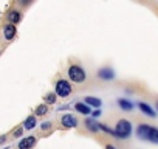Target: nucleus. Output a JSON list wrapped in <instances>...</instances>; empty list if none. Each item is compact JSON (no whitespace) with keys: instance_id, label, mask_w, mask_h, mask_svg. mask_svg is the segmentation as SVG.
<instances>
[{"instance_id":"nucleus-1","label":"nucleus","mask_w":158,"mask_h":149,"mask_svg":"<svg viewBox=\"0 0 158 149\" xmlns=\"http://www.w3.org/2000/svg\"><path fill=\"white\" fill-rule=\"evenodd\" d=\"M67 76H68V79H70L71 83H74V84H82V83L87 81V71H85V68L81 67V65L71 64V65H68V68H67Z\"/></svg>"},{"instance_id":"nucleus-2","label":"nucleus","mask_w":158,"mask_h":149,"mask_svg":"<svg viewBox=\"0 0 158 149\" xmlns=\"http://www.w3.org/2000/svg\"><path fill=\"white\" fill-rule=\"evenodd\" d=\"M132 132H133V126L129 120L126 118H121L116 121L115 124V134H116V140H127L132 137Z\"/></svg>"},{"instance_id":"nucleus-3","label":"nucleus","mask_w":158,"mask_h":149,"mask_svg":"<svg viewBox=\"0 0 158 149\" xmlns=\"http://www.w3.org/2000/svg\"><path fill=\"white\" fill-rule=\"evenodd\" d=\"M73 92V87H71V83L68 79H57L56 84H54V93L57 98H67L70 96Z\"/></svg>"},{"instance_id":"nucleus-4","label":"nucleus","mask_w":158,"mask_h":149,"mask_svg":"<svg viewBox=\"0 0 158 149\" xmlns=\"http://www.w3.org/2000/svg\"><path fill=\"white\" fill-rule=\"evenodd\" d=\"M96 76H98V79H101V81H113V79L116 78V74H115V70H113L112 67L106 65V67H101V68L96 71Z\"/></svg>"},{"instance_id":"nucleus-5","label":"nucleus","mask_w":158,"mask_h":149,"mask_svg":"<svg viewBox=\"0 0 158 149\" xmlns=\"http://www.w3.org/2000/svg\"><path fill=\"white\" fill-rule=\"evenodd\" d=\"M60 124H62L64 129H74V127H77L79 121H77V118H76L74 115H71V113H64V115L60 117Z\"/></svg>"},{"instance_id":"nucleus-6","label":"nucleus","mask_w":158,"mask_h":149,"mask_svg":"<svg viewBox=\"0 0 158 149\" xmlns=\"http://www.w3.org/2000/svg\"><path fill=\"white\" fill-rule=\"evenodd\" d=\"M149 130H150V124H147V123H139V124L136 126V129H135V134H136V137H138L139 140L147 141Z\"/></svg>"},{"instance_id":"nucleus-7","label":"nucleus","mask_w":158,"mask_h":149,"mask_svg":"<svg viewBox=\"0 0 158 149\" xmlns=\"http://www.w3.org/2000/svg\"><path fill=\"white\" fill-rule=\"evenodd\" d=\"M36 143H37V138H36L34 135H28V137H23V138L19 141L17 147H19V149H33Z\"/></svg>"},{"instance_id":"nucleus-8","label":"nucleus","mask_w":158,"mask_h":149,"mask_svg":"<svg viewBox=\"0 0 158 149\" xmlns=\"http://www.w3.org/2000/svg\"><path fill=\"white\" fill-rule=\"evenodd\" d=\"M138 109H139L146 117H149V118H156V112L153 110V107H152L150 104H147V103H144V101H139V103H138Z\"/></svg>"},{"instance_id":"nucleus-9","label":"nucleus","mask_w":158,"mask_h":149,"mask_svg":"<svg viewBox=\"0 0 158 149\" xmlns=\"http://www.w3.org/2000/svg\"><path fill=\"white\" fill-rule=\"evenodd\" d=\"M16 34H17V28H16V25H13V23H6L5 27H3V37L6 39V40H13L14 37H16Z\"/></svg>"},{"instance_id":"nucleus-10","label":"nucleus","mask_w":158,"mask_h":149,"mask_svg":"<svg viewBox=\"0 0 158 149\" xmlns=\"http://www.w3.org/2000/svg\"><path fill=\"white\" fill-rule=\"evenodd\" d=\"M84 126H85V129H87L89 132H92V134H98V132H99V121L95 120V118H85Z\"/></svg>"},{"instance_id":"nucleus-11","label":"nucleus","mask_w":158,"mask_h":149,"mask_svg":"<svg viewBox=\"0 0 158 149\" xmlns=\"http://www.w3.org/2000/svg\"><path fill=\"white\" fill-rule=\"evenodd\" d=\"M116 104L119 106V109L121 110H124V112H130V110H133V103L130 101V100H127V98H118L116 100Z\"/></svg>"},{"instance_id":"nucleus-12","label":"nucleus","mask_w":158,"mask_h":149,"mask_svg":"<svg viewBox=\"0 0 158 149\" xmlns=\"http://www.w3.org/2000/svg\"><path fill=\"white\" fill-rule=\"evenodd\" d=\"M73 107H74V110H76L77 113H81V115H90V113H92V107H90V106H87L84 101L76 103Z\"/></svg>"},{"instance_id":"nucleus-13","label":"nucleus","mask_w":158,"mask_h":149,"mask_svg":"<svg viewBox=\"0 0 158 149\" xmlns=\"http://www.w3.org/2000/svg\"><path fill=\"white\" fill-rule=\"evenodd\" d=\"M84 103L87 106L93 107V109H101V104H102L101 98H98V96H85L84 98Z\"/></svg>"},{"instance_id":"nucleus-14","label":"nucleus","mask_w":158,"mask_h":149,"mask_svg":"<svg viewBox=\"0 0 158 149\" xmlns=\"http://www.w3.org/2000/svg\"><path fill=\"white\" fill-rule=\"evenodd\" d=\"M6 17H8V22L13 23V25H16V23H19V22L22 20V14H20V11H17V10H11V11L6 14Z\"/></svg>"},{"instance_id":"nucleus-15","label":"nucleus","mask_w":158,"mask_h":149,"mask_svg":"<svg viewBox=\"0 0 158 149\" xmlns=\"http://www.w3.org/2000/svg\"><path fill=\"white\" fill-rule=\"evenodd\" d=\"M36 126H37V117L36 115H30V117L25 118V121H23V129L25 130H31Z\"/></svg>"},{"instance_id":"nucleus-16","label":"nucleus","mask_w":158,"mask_h":149,"mask_svg":"<svg viewBox=\"0 0 158 149\" xmlns=\"http://www.w3.org/2000/svg\"><path fill=\"white\" fill-rule=\"evenodd\" d=\"M147 141L152 143V144H158V127L150 126V130H149V135H147Z\"/></svg>"},{"instance_id":"nucleus-17","label":"nucleus","mask_w":158,"mask_h":149,"mask_svg":"<svg viewBox=\"0 0 158 149\" xmlns=\"http://www.w3.org/2000/svg\"><path fill=\"white\" fill-rule=\"evenodd\" d=\"M56 101H57V96H56L54 92H48V93L44 96V103H45L47 106H51V104H54Z\"/></svg>"},{"instance_id":"nucleus-18","label":"nucleus","mask_w":158,"mask_h":149,"mask_svg":"<svg viewBox=\"0 0 158 149\" xmlns=\"http://www.w3.org/2000/svg\"><path fill=\"white\" fill-rule=\"evenodd\" d=\"M48 113V106L44 103V104H39L36 109H34V115L36 117H44V115H47Z\"/></svg>"},{"instance_id":"nucleus-19","label":"nucleus","mask_w":158,"mask_h":149,"mask_svg":"<svg viewBox=\"0 0 158 149\" xmlns=\"http://www.w3.org/2000/svg\"><path fill=\"white\" fill-rule=\"evenodd\" d=\"M99 130H102V132H106V134H109L110 137H113V138H116V134H115V129H110L106 123H99Z\"/></svg>"},{"instance_id":"nucleus-20","label":"nucleus","mask_w":158,"mask_h":149,"mask_svg":"<svg viewBox=\"0 0 158 149\" xmlns=\"http://www.w3.org/2000/svg\"><path fill=\"white\" fill-rule=\"evenodd\" d=\"M51 129V121H44V123H40V130H50Z\"/></svg>"},{"instance_id":"nucleus-21","label":"nucleus","mask_w":158,"mask_h":149,"mask_svg":"<svg viewBox=\"0 0 158 149\" xmlns=\"http://www.w3.org/2000/svg\"><path fill=\"white\" fill-rule=\"evenodd\" d=\"M23 130H25V129H23V126H20V127H17V129L14 130V137H16V138H19V137H22V134H23Z\"/></svg>"},{"instance_id":"nucleus-22","label":"nucleus","mask_w":158,"mask_h":149,"mask_svg":"<svg viewBox=\"0 0 158 149\" xmlns=\"http://www.w3.org/2000/svg\"><path fill=\"white\" fill-rule=\"evenodd\" d=\"M101 113H102V112H101V109H93V110H92V118H95V120H96L98 117H101Z\"/></svg>"},{"instance_id":"nucleus-23","label":"nucleus","mask_w":158,"mask_h":149,"mask_svg":"<svg viewBox=\"0 0 158 149\" xmlns=\"http://www.w3.org/2000/svg\"><path fill=\"white\" fill-rule=\"evenodd\" d=\"M19 3H20V5H23V6H27V5H30V3H31V0H19Z\"/></svg>"},{"instance_id":"nucleus-24","label":"nucleus","mask_w":158,"mask_h":149,"mask_svg":"<svg viewBox=\"0 0 158 149\" xmlns=\"http://www.w3.org/2000/svg\"><path fill=\"white\" fill-rule=\"evenodd\" d=\"M5 141H6V137H5V135H2V137H0V144H3Z\"/></svg>"},{"instance_id":"nucleus-25","label":"nucleus","mask_w":158,"mask_h":149,"mask_svg":"<svg viewBox=\"0 0 158 149\" xmlns=\"http://www.w3.org/2000/svg\"><path fill=\"white\" fill-rule=\"evenodd\" d=\"M106 149H116V146H113V144H106Z\"/></svg>"},{"instance_id":"nucleus-26","label":"nucleus","mask_w":158,"mask_h":149,"mask_svg":"<svg viewBox=\"0 0 158 149\" xmlns=\"http://www.w3.org/2000/svg\"><path fill=\"white\" fill-rule=\"evenodd\" d=\"M155 109H156V112H158V100H156V103H155Z\"/></svg>"},{"instance_id":"nucleus-27","label":"nucleus","mask_w":158,"mask_h":149,"mask_svg":"<svg viewBox=\"0 0 158 149\" xmlns=\"http://www.w3.org/2000/svg\"><path fill=\"white\" fill-rule=\"evenodd\" d=\"M0 54H2V51H0Z\"/></svg>"}]
</instances>
